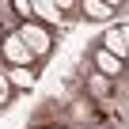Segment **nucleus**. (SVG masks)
Wrapping results in <instances>:
<instances>
[{
    "label": "nucleus",
    "mask_w": 129,
    "mask_h": 129,
    "mask_svg": "<svg viewBox=\"0 0 129 129\" xmlns=\"http://www.w3.org/2000/svg\"><path fill=\"white\" fill-rule=\"evenodd\" d=\"M15 34H19V42L34 53V61L42 64L49 53H53V46H57V34H53V27H46V23H38V19H30V23H19L15 27Z\"/></svg>",
    "instance_id": "f257e3e1"
},
{
    "label": "nucleus",
    "mask_w": 129,
    "mask_h": 129,
    "mask_svg": "<svg viewBox=\"0 0 129 129\" xmlns=\"http://www.w3.org/2000/svg\"><path fill=\"white\" fill-rule=\"evenodd\" d=\"M0 64L4 69H38L34 53L19 42L15 30H4V38H0Z\"/></svg>",
    "instance_id": "f03ea898"
},
{
    "label": "nucleus",
    "mask_w": 129,
    "mask_h": 129,
    "mask_svg": "<svg viewBox=\"0 0 129 129\" xmlns=\"http://www.w3.org/2000/svg\"><path fill=\"white\" fill-rule=\"evenodd\" d=\"M106 53H114L118 61H129V23H110L103 30V42H99Z\"/></svg>",
    "instance_id": "7ed1b4c3"
},
{
    "label": "nucleus",
    "mask_w": 129,
    "mask_h": 129,
    "mask_svg": "<svg viewBox=\"0 0 129 129\" xmlns=\"http://www.w3.org/2000/svg\"><path fill=\"white\" fill-rule=\"evenodd\" d=\"M76 12L91 23H110V19H118L121 4H114V0H76Z\"/></svg>",
    "instance_id": "20e7f679"
},
{
    "label": "nucleus",
    "mask_w": 129,
    "mask_h": 129,
    "mask_svg": "<svg viewBox=\"0 0 129 129\" xmlns=\"http://www.w3.org/2000/svg\"><path fill=\"white\" fill-rule=\"evenodd\" d=\"M91 64H95V72H99V76H106V80L121 76V69H125V61H118V57H114V53H106L103 46H95V49H91Z\"/></svg>",
    "instance_id": "39448f33"
},
{
    "label": "nucleus",
    "mask_w": 129,
    "mask_h": 129,
    "mask_svg": "<svg viewBox=\"0 0 129 129\" xmlns=\"http://www.w3.org/2000/svg\"><path fill=\"white\" fill-rule=\"evenodd\" d=\"M34 19L46 23V27H57V23L64 19V12H61L57 0H34Z\"/></svg>",
    "instance_id": "423d86ee"
},
{
    "label": "nucleus",
    "mask_w": 129,
    "mask_h": 129,
    "mask_svg": "<svg viewBox=\"0 0 129 129\" xmlns=\"http://www.w3.org/2000/svg\"><path fill=\"white\" fill-rule=\"evenodd\" d=\"M4 76H8V84L15 91H30L38 84V69H4Z\"/></svg>",
    "instance_id": "0eeeda50"
},
{
    "label": "nucleus",
    "mask_w": 129,
    "mask_h": 129,
    "mask_svg": "<svg viewBox=\"0 0 129 129\" xmlns=\"http://www.w3.org/2000/svg\"><path fill=\"white\" fill-rule=\"evenodd\" d=\"M8 12H12L15 23H30V19H34V0H12Z\"/></svg>",
    "instance_id": "6e6552de"
},
{
    "label": "nucleus",
    "mask_w": 129,
    "mask_h": 129,
    "mask_svg": "<svg viewBox=\"0 0 129 129\" xmlns=\"http://www.w3.org/2000/svg\"><path fill=\"white\" fill-rule=\"evenodd\" d=\"M12 99H15V87L8 84V76H4V64H0V110H8V106H12Z\"/></svg>",
    "instance_id": "1a4fd4ad"
},
{
    "label": "nucleus",
    "mask_w": 129,
    "mask_h": 129,
    "mask_svg": "<svg viewBox=\"0 0 129 129\" xmlns=\"http://www.w3.org/2000/svg\"><path fill=\"white\" fill-rule=\"evenodd\" d=\"M106 91H110V80H106V76H99V72H95V76H91V80H87V95H106Z\"/></svg>",
    "instance_id": "9d476101"
},
{
    "label": "nucleus",
    "mask_w": 129,
    "mask_h": 129,
    "mask_svg": "<svg viewBox=\"0 0 129 129\" xmlns=\"http://www.w3.org/2000/svg\"><path fill=\"white\" fill-rule=\"evenodd\" d=\"M72 110H76V118H80V121H84V118H95V114H91V106H87V103H84V99H80V103H76V106H72Z\"/></svg>",
    "instance_id": "9b49d317"
},
{
    "label": "nucleus",
    "mask_w": 129,
    "mask_h": 129,
    "mask_svg": "<svg viewBox=\"0 0 129 129\" xmlns=\"http://www.w3.org/2000/svg\"><path fill=\"white\" fill-rule=\"evenodd\" d=\"M0 38H4V27H0Z\"/></svg>",
    "instance_id": "f8f14e48"
},
{
    "label": "nucleus",
    "mask_w": 129,
    "mask_h": 129,
    "mask_svg": "<svg viewBox=\"0 0 129 129\" xmlns=\"http://www.w3.org/2000/svg\"><path fill=\"white\" fill-rule=\"evenodd\" d=\"M125 64H129V61H125Z\"/></svg>",
    "instance_id": "ddd939ff"
}]
</instances>
